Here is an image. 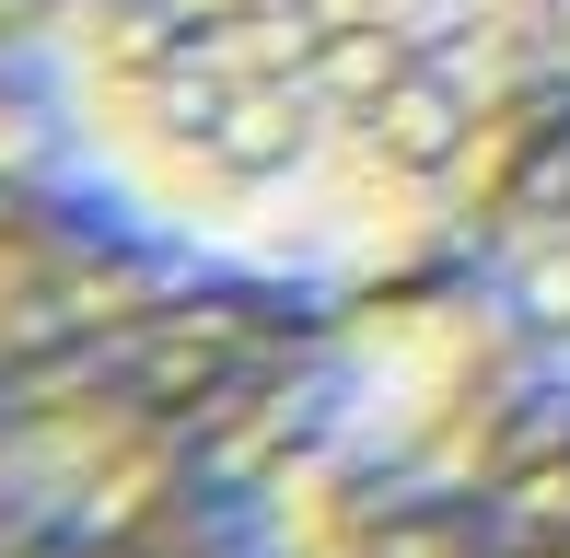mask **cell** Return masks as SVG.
Segmentation results:
<instances>
[{"instance_id": "6da1fadb", "label": "cell", "mask_w": 570, "mask_h": 558, "mask_svg": "<svg viewBox=\"0 0 570 558\" xmlns=\"http://www.w3.org/2000/svg\"><path fill=\"white\" fill-rule=\"evenodd\" d=\"M548 70V0H47L23 23L59 187L128 245L292 291L420 268Z\"/></svg>"}, {"instance_id": "7a4b0ae2", "label": "cell", "mask_w": 570, "mask_h": 558, "mask_svg": "<svg viewBox=\"0 0 570 558\" xmlns=\"http://www.w3.org/2000/svg\"><path fill=\"white\" fill-rule=\"evenodd\" d=\"M548 36H559V70H570V0H548Z\"/></svg>"}, {"instance_id": "3957f363", "label": "cell", "mask_w": 570, "mask_h": 558, "mask_svg": "<svg viewBox=\"0 0 570 558\" xmlns=\"http://www.w3.org/2000/svg\"><path fill=\"white\" fill-rule=\"evenodd\" d=\"M36 12H47V0H0V23H36Z\"/></svg>"}]
</instances>
